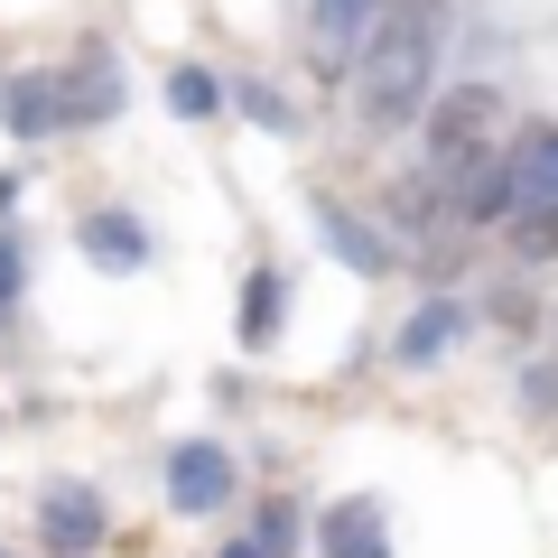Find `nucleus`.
<instances>
[{
	"mask_svg": "<svg viewBox=\"0 0 558 558\" xmlns=\"http://www.w3.org/2000/svg\"><path fill=\"white\" fill-rule=\"evenodd\" d=\"M233 494V457H223V447H178V457H168V502H178V512H215V502Z\"/></svg>",
	"mask_w": 558,
	"mask_h": 558,
	"instance_id": "obj_4",
	"label": "nucleus"
},
{
	"mask_svg": "<svg viewBox=\"0 0 558 558\" xmlns=\"http://www.w3.org/2000/svg\"><path fill=\"white\" fill-rule=\"evenodd\" d=\"M10 299H20V242L0 233V326H10Z\"/></svg>",
	"mask_w": 558,
	"mask_h": 558,
	"instance_id": "obj_18",
	"label": "nucleus"
},
{
	"mask_svg": "<svg viewBox=\"0 0 558 558\" xmlns=\"http://www.w3.org/2000/svg\"><path fill=\"white\" fill-rule=\"evenodd\" d=\"M381 20V0H307V28H317L326 57H344V47H363V28Z\"/></svg>",
	"mask_w": 558,
	"mask_h": 558,
	"instance_id": "obj_11",
	"label": "nucleus"
},
{
	"mask_svg": "<svg viewBox=\"0 0 558 558\" xmlns=\"http://www.w3.org/2000/svg\"><path fill=\"white\" fill-rule=\"evenodd\" d=\"M223 558H270V549H260V539H233V549H223Z\"/></svg>",
	"mask_w": 558,
	"mask_h": 558,
	"instance_id": "obj_20",
	"label": "nucleus"
},
{
	"mask_svg": "<svg viewBox=\"0 0 558 558\" xmlns=\"http://www.w3.org/2000/svg\"><path fill=\"white\" fill-rule=\"evenodd\" d=\"M279 336V270H252L242 289V344H270Z\"/></svg>",
	"mask_w": 558,
	"mask_h": 558,
	"instance_id": "obj_13",
	"label": "nucleus"
},
{
	"mask_svg": "<svg viewBox=\"0 0 558 558\" xmlns=\"http://www.w3.org/2000/svg\"><path fill=\"white\" fill-rule=\"evenodd\" d=\"M168 102H178L186 121H205V112H215V102H223V84L205 75V65H178V75H168Z\"/></svg>",
	"mask_w": 558,
	"mask_h": 558,
	"instance_id": "obj_15",
	"label": "nucleus"
},
{
	"mask_svg": "<svg viewBox=\"0 0 558 558\" xmlns=\"http://www.w3.org/2000/svg\"><path fill=\"white\" fill-rule=\"evenodd\" d=\"M512 205H558V121H531L512 140Z\"/></svg>",
	"mask_w": 558,
	"mask_h": 558,
	"instance_id": "obj_7",
	"label": "nucleus"
},
{
	"mask_svg": "<svg viewBox=\"0 0 558 558\" xmlns=\"http://www.w3.org/2000/svg\"><path fill=\"white\" fill-rule=\"evenodd\" d=\"M512 252L521 260H549L558 252V205H512Z\"/></svg>",
	"mask_w": 558,
	"mask_h": 558,
	"instance_id": "obj_14",
	"label": "nucleus"
},
{
	"mask_svg": "<svg viewBox=\"0 0 558 558\" xmlns=\"http://www.w3.org/2000/svg\"><path fill=\"white\" fill-rule=\"evenodd\" d=\"M457 336H465V307H457V299H428L410 326H400V363H438Z\"/></svg>",
	"mask_w": 558,
	"mask_h": 558,
	"instance_id": "obj_9",
	"label": "nucleus"
},
{
	"mask_svg": "<svg viewBox=\"0 0 558 558\" xmlns=\"http://www.w3.org/2000/svg\"><path fill=\"white\" fill-rule=\"evenodd\" d=\"M494 84H457V94L438 102V121H428V178H457L465 159H484L494 149Z\"/></svg>",
	"mask_w": 558,
	"mask_h": 558,
	"instance_id": "obj_2",
	"label": "nucleus"
},
{
	"mask_svg": "<svg viewBox=\"0 0 558 558\" xmlns=\"http://www.w3.org/2000/svg\"><path fill=\"white\" fill-rule=\"evenodd\" d=\"M0 121H10L20 140L65 131V75H10V94H0Z\"/></svg>",
	"mask_w": 558,
	"mask_h": 558,
	"instance_id": "obj_5",
	"label": "nucleus"
},
{
	"mask_svg": "<svg viewBox=\"0 0 558 558\" xmlns=\"http://www.w3.org/2000/svg\"><path fill=\"white\" fill-rule=\"evenodd\" d=\"M84 260H94V270H140V260H149V233H140L131 215H84Z\"/></svg>",
	"mask_w": 558,
	"mask_h": 558,
	"instance_id": "obj_8",
	"label": "nucleus"
},
{
	"mask_svg": "<svg viewBox=\"0 0 558 558\" xmlns=\"http://www.w3.org/2000/svg\"><path fill=\"white\" fill-rule=\"evenodd\" d=\"M252 539H260V549L279 558V549H289V539H299V512H289V502H270V512H260V531H252Z\"/></svg>",
	"mask_w": 558,
	"mask_h": 558,
	"instance_id": "obj_17",
	"label": "nucleus"
},
{
	"mask_svg": "<svg viewBox=\"0 0 558 558\" xmlns=\"http://www.w3.org/2000/svg\"><path fill=\"white\" fill-rule=\"evenodd\" d=\"M10 205H20V186H10V178H0V215H10Z\"/></svg>",
	"mask_w": 558,
	"mask_h": 558,
	"instance_id": "obj_21",
	"label": "nucleus"
},
{
	"mask_svg": "<svg viewBox=\"0 0 558 558\" xmlns=\"http://www.w3.org/2000/svg\"><path fill=\"white\" fill-rule=\"evenodd\" d=\"M38 531H47L57 558H84V549H102V502L84 494V484H47L38 494Z\"/></svg>",
	"mask_w": 558,
	"mask_h": 558,
	"instance_id": "obj_3",
	"label": "nucleus"
},
{
	"mask_svg": "<svg viewBox=\"0 0 558 558\" xmlns=\"http://www.w3.org/2000/svg\"><path fill=\"white\" fill-rule=\"evenodd\" d=\"M428 84H438V0H381V20L363 28V84H354L363 121L373 131L418 121Z\"/></svg>",
	"mask_w": 558,
	"mask_h": 558,
	"instance_id": "obj_1",
	"label": "nucleus"
},
{
	"mask_svg": "<svg viewBox=\"0 0 558 558\" xmlns=\"http://www.w3.org/2000/svg\"><path fill=\"white\" fill-rule=\"evenodd\" d=\"M317 223L336 233V252L354 260V270H391V242H373V233H363L354 215H344V205H317Z\"/></svg>",
	"mask_w": 558,
	"mask_h": 558,
	"instance_id": "obj_12",
	"label": "nucleus"
},
{
	"mask_svg": "<svg viewBox=\"0 0 558 558\" xmlns=\"http://www.w3.org/2000/svg\"><path fill=\"white\" fill-rule=\"evenodd\" d=\"M233 94H242V112H252V121H270V131H289V102H279L270 84H233Z\"/></svg>",
	"mask_w": 558,
	"mask_h": 558,
	"instance_id": "obj_16",
	"label": "nucleus"
},
{
	"mask_svg": "<svg viewBox=\"0 0 558 558\" xmlns=\"http://www.w3.org/2000/svg\"><path fill=\"white\" fill-rule=\"evenodd\" d=\"M317 549L326 558H391V521H381V502H336L326 512V531H317Z\"/></svg>",
	"mask_w": 558,
	"mask_h": 558,
	"instance_id": "obj_6",
	"label": "nucleus"
},
{
	"mask_svg": "<svg viewBox=\"0 0 558 558\" xmlns=\"http://www.w3.org/2000/svg\"><path fill=\"white\" fill-rule=\"evenodd\" d=\"M521 400H539V410H558V373H531V381H521Z\"/></svg>",
	"mask_w": 558,
	"mask_h": 558,
	"instance_id": "obj_19",
	"label": "nucleus"
},
{
	"mask_svg": "<svg viewBox=\"0 0 558 558\" xmlns=\"http://www.w3.org/2000/svg\"><path fill=\"white\" fill-rule=\"evenodd\" d=\"M121 112V75L112 57H84L75 75H65V121H112Z\"/></svg>",
	"mask_w": 558,
	"mask_h": 558,
	"instance_id": "obj_10",
	"label": "nucleus"
}]
</instances>
